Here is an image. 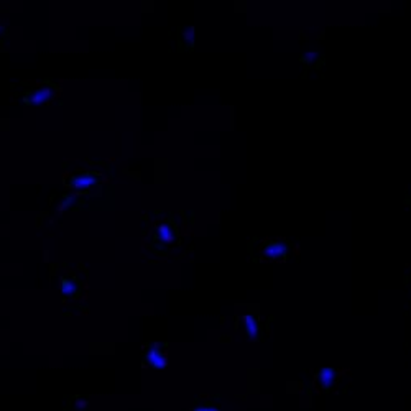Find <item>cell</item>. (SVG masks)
<instances>
[{
  "mask_svg": "<svg viewBox=\"0 0 411 411\" xmlns=\"http://www.w3.org/2000/svg\"><path fill=\"white\" fill-rule=\"evenodd\" d=\"M288 255V245L283 242L268 240L259 247V259L261 261H284Z\"/></svg>",
  "mask_w": 411,
  "mask_h": 411,
  "instance_id": "cell-1",
  "label": "cell"
},
{
  "mask_svg": "<svg viewBox=\"0 0 411 411\" xmlns=\"http://www.w3.org/2000/svg\"><path fill=\"white\" fill-rule=\"evenodd\" d=\"M101 183V176L96 173H79L67 179V186L74 191H87Z\"/></svg>",
  "mask_w": 411,
  "mask_h": 411,
  "instance_id": "cell-2",
  "label": "cell"
},
{
  "mask_svg": "<svg viewBox=\"0 0 411 411\" xmlns=\"http://www.w3.org/2000/svg\"><path fill=\"white\" fill-rule=\"evenodd\" d=\"M53 97H55V89H53V86H42V87H37L26 94L25 101L28 102L30 106H43V104L51 101Z\"/></svg>",
  "mask_w": 411,
  "mask_h": 411,
  "instance_id": "cell-3",
  "label": "cell"
},
{
  "mask_svg": "<svg viewBox=\"0 0 411 411\" xmlns=\"http://www.w3.org/2000/svg\"><path fill=\"white\" fill-rule=\"evenodd\" d=\"M147 364L153 368H165L168 365V357L163 350L160 349V346H150L147 349L145 354Z\"/></svg>",
  "mask_w": 411,
  "mask_h": 411,
  "instance_id": "cell-4",
  "label": "cell"
},
{
  "mask_svg": "<svg viewBox=\"0 0 411 411\" xmlns=\"http://www.w3.org/2000/svg\"><path fill=\"white\" fill-rule=\"evenodd\" d=\"M155 237H156V240L160 243H163V245H170V243L174 242L176 230L173 225L168 222H160L155 229Z\"/></svg>",
  "mask_w": 411,
  "mask_h": 411,
  "instance_id": "cell-5",
  "label": "cell"
},
{
  "mask_svg": "<svg viewBox=\"0 0 411 411\" xmlns=\"http://www.w3.org/2000/svg\"><path fill=\"white\" fill-rule=\"evenodd\" d=\"M81 288V283L78 277H74V275H65V277L61 278V293L63 296L66 298H74L78 295Z\"/></svg>",
  "mask_w": 411,
  "mask_h": 411,
  "instance_id": "cell-6",
  "label": "cell"
},
{
  "mask_svg": "<svg viewBox=\"0 0 411 411\" xmlns=\"http://www.w3.org/2000/svg\"><path fill=\"white\" fill-rule=\"evenodd\" d=\"M336 377H337V372L334 368H323L321 372L316 375V382H318V385L323 388V390H329L334 382H336Z\"/></svg>",
  "mask_w": 411,
  "mask_h": 411,
  "instance_id": "cell-7",
  "label": "cell"
},
{
  "mask_svg": "<svg viewBox=\"0 0 411 411\" xmlns=\"http://www.w3.org/2000/svg\"><path fill=\"white\" fill-rule=\"evenodd\" d=\"M243 326H245V331H247L248 337L257 339V336H259V324H257L254 316H250V314L243 316Z\"/></svg>",
  "mask_w": 411,
  "mask_h": 411,
  "instance_id": "cell-8",
  "label": "cell"
},
{
  "mask_svg": "<svg viewBox=\"0 0 411 411\" xmlns=\"http://www.w3.org/2000/svg\"><path fill=\"white\" fill-rule=\"evenodd\" d=\"M318 58H319V55L316 51H306L304 55L301 56V61L306 63V65H313V63L318 60Z\"/></svg>",
  "mask_w": 411,
  "mask_h": 411,
  "instance_id": "cell-9",
  "label": "cell"
},
{
  "mask_svg": "<svg viewBox=\"0 0 411 411\" xmlns=\"http://www.w3.org/2000/svg\"><path fill=\"white\" fill-rule=\"evenodd\" d=\"M181 38H183V42H188V43L193 42V40H194V28H193V26H189V28L181 31Z\"/></svg>",
  "mask_w": 411,
  "mask_h": 411,
  "instance_id": "cell-10",
  "label": "cell"
},
{
  "mask_svg": "<svg viewBox=\"0 0 411 411\" xmlns=\"http://www.w3.org/2000/svg\"><path fill=\"white\" fill-rule=\"evenodd\" d=\"M193 411H220L219 408H214V406H204V408H196Z\"/></svg>",
  "mask_w": 411,
  "mask_h": 411,
  "instance_id": "cell-11",
  "label": "cell"
},
{
  "mask_svg": "<svg viewBox=\"0 0 411 411\" xmlns=\"http://www.w3.org/2000/svg\"><path fill=\"white\" fill-rule=\"evenodd\" d=\"M0 31H2V25H0Z\"/></svg>",
  "mask_w": 411,
  "mask_h": 411,
  "instance_id": "cell-12",
  "label": "cell"
}]
</instances>
